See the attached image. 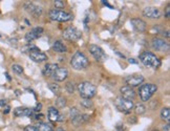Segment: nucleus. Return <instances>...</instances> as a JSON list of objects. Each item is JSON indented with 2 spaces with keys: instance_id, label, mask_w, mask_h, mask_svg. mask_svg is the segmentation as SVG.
Returning <instances> with one entry per match:
<instances>
[{
  "instance_id": "nucleus-24",
  "label": "nucleus",
  "mask_w": 170,
  "mask_h": 131,
  "mask_svg": "<svg viewBox=\"0 0 170 131\" xmlns=\"http://www.w3.org/2000/svg\"><path fill=\"white\" fill-rule=\"evenodd\" d=\"M48 88L52 90V92L55 94H60V92H61V88H60V86L58 85V84H56V83H51L49 85H48Z\"/></svg>"
},
{
  "instance_id": "nucleus-37",
  "label": "nucleus",
  "mask_w": 170,
  "mask_h": 131,
  "mask_svg": "<svg viewBox=\"0 0 170 131\" xmlns=\"http://www.w3.org/2000/svg\"><path fill=\"white\" fill-rule=\"evenodd\" d=\"M163 131H170V126H169V124H167L166 126L163 127Z\"/></svg>"
},
{
  "instance_id": "nucleus-40",
  "label": "nucleus",
  "mask_w": 170,
  "mask_h": 131,
  "mask_svg": "<svg viewBox=\"0 0 170 131\" xmlns=\"http://www.w3.org/2000/svg\"><path fill=\"white\" fill-rule=\"evenodd\" d=\"M129 63H133V64H138V62H137L134 59H129Z\"/></svg>"
},
{
  "instance_id": "nucleus-29",
  "label": "nucleus",
  "mask_w": 170,
  "mask_h": 131,
  "mask_svg": "<svg viewBox=\"0 0 170 131\" xmlns=\"http://www.w3.org/2000/svg\"><path fill=\"white\" fill-rule=\"evenodd\" d=\"M81 105L83 106V107H85V108H92V100H88V99H83L82 101H81Z\"/></svg>"
},
{
  "instance_id": "nucleus-20",
  "label": "nucleus",
  "mask_w": 170,
  "mask_h": 131,
  "mask_svg": "<svg viewBox=\"0 0 170 131\" xmlns=\"http://www.w3.org/2000/svg\"><path fill=\"white\" fill-rule=\"evenodd\" d=\"M58 64H53V63H48L45 65L43 69V76L44 77H52L58 68Z\"/></svg>"
},
{
  "instance_id": "nucleus-33",
  "label": "nucleus",
  "mask_w": 170,
  "mask_h": 131,
  "mask_svg": "<svg viewBox=\"0 0 170 131\" xmlns=\"http://www.w3.org/2000/svg\"><path fill=\"white\" fill-rule=\"evenodd\" d=\"M24 131H38V129L36 126H32V125H30V126H26L25 128H24Z\"/></svg>"
},
{
  "instance_id": "nucleus-6",
  "label": "nucleus",
  "mask_w": 170,
  "mask_h": 131,
  "mask_svg": "<svg viewBox=\"0 0 170 131\" xmlns=\"http://www.w3.org/2000/svg\"><path fill=\"white\" fill-rule=\"evenodd\" d=\"M115 105L118 108V110L121 111V112H129L134 107L132 101L123 99V98H117L115 100Z\"/></svg>"
},
{
  "instance_id": "nucleus-36",
  "label": "nucleus",
  "mask_w": 170,
  "mask_h": 131,
  "mask_svg": "<svg viewBox=\"0 0 170 131\" xmlns=\"http://www.w3.org/2000/svg\"><path fill=\"white\" fill-rule=\"evenodd\" d=\"M41 108H42V105L39 103V104H37V106H36V107H35L33 110H34V112H39V111L41 110Z\"/></svg>"
},
{
  "instance_id": "nucleus-30",
  "label": "nucleus",
  "mask_w": 170,
  "mask_h": 131,
  "mask_svg": "<svg viewBox=\"0 0 170 131\" xmlns=\"http://www.w3.org/2000/svg\"><path fill=\"white\" fill-rule=\"evenodd\" d=\"M78 114H80V111L78 110V108H76V107H74V108L70 109V112H69V115H70V119H73V117H77Z\"/></svg>"
},
{
  "instance_id": "nucleus-39",
  "label": "nucleus",
  "mask_w": 170,
  "mask_h": 131,
  "mask_svg": "<svg viewBox=\"0 0 170 131\" xmlns=\"http://www.w3.org/2000/svg\"><path fill=\"white\" fill-rule=\"evenodd\" d=\"M7 105V101L5 100H0V106H5Z\"/></svg>"
},
{
  "instance_id": "nucleus-44",
  "label": "nucleus",
  "mask_w": 170,
  "mask_h": 131,
  "mask_svg": "<svg viewBox=\"0 0 170 131\" xmlns=\"http://www.w3.org/2000/svg\"><path fill=\"white\" fill-rule=\"evenodd\" d=\"M152 131H159V130H156V129H154V130H152Z\"/></svg>"
},
{
  "instance_id": "nucleus-9",
  "label": "nucleus",
  "mask_w": 170,
  "mask_h": 131,
  "mask_svg": "<svg viewBox=\"0 0 170 131\" xmlns=\"http://www.w3.org/2000/svg\"><path fill=\"white\" fill-rule=\"evenodd\" d=\"M30 57L33 61L37 63H41V62H44V61L47 60V56L45 55L44 53H42L39 48L37 47H33V48L30 49Z\"/></svg>"
},
{
  "instance_id": "nucleus-16",
  "label": "nucleus",
  "mask_w": 170,
  "mask_h": 131,
  "mask_svg": "<svg viewBox=\"0 0 170 131\" xmlns=\"http://www.w3.org/2000/svg\"><path fill=\"white\" fill-rule=\"evenodd\" d=\"M120 91L122 93V97L121 98L129 100V101H132V100L137 97L136 91L133 90V88L129 87V86H123V87L120 89Z\"/></svg>"
},
{
  "instance_id": "nucleus-41",
  "label": "nucleus",
  "mask_w": 170,
  "mask_h": 131,
  "mask_svg": "<svg viewBox=\"0 0 170 131\" xmlns=\"http://www.w3.org/2000/svg\"><path fill=\"white\" fill-rule=\"evenodd\" d=\"M102 2H103V3H104V4H105V5H107L108 7H110V9H113V7H111V5L109 4V3H108L107 1H102Z\"/></svg>"
},
{
  "instance_id": "nucleus-7",
  "label": "nucleus",
  "mask_w": 170,
  "mask_h": 131,
  "mask_svg": "<svg viewBox=\"0 0 170 131\" xmlns=\"http://www.w3.org/2000/svg\"><path fill=\"white\" fill-rule=\"evenodd\" d=\"M63 38L70 42L77 41L81 38V32L75 26H69L63 32Z\"/></svg>"
},
{
  "instance_id": "nucleus-4",
  "label": "nucleus",
  "mask_w": 170,
  "mask_h": 131,
  "mask_svg": "<svg viewBox=\"0 0 170 131\" xmlns=\"http://www.w3.org/2000/svg\"><path fill=\"white\" fill-rule=\"evenodd\" d=\"M48 16H49V19H52L53 21H57V22H67V21L73 20V15L58 9H52Z\"/></svg>"
},
{
  "instance_id": "nucleus-15",
  "label": "nucleus",
  "mask_w": 170,
  "mask_h": 131,
  "mask_svg": "<svg viewBox=\"0 0 170 131\" xmlns=\"http://www.w3.org/2000/svg\"><path fill=\"white\" fill-rule=\"evenodd\" d=\"M67 76H68L67 68H65V67H58L57 70L54 72V75L52 77L57 82H62V81H64L67 78Z\"/></svg>"
},
{
  "instance_id": "nucleus-34",
  "label": "nucleus",
  "mask_w": 170,
  "mask_h": 131,
  "mask_svg": "<svg viewBox=\"0 0 170 131\" xmlns=\"http://www.w3.org/2000/svg\"><path fill=\"white\" fill-rule=\"evenodd\" d=\"M165 17L167 19L170 18V4H167L166 7V11H165Z\"/></svg>"
},
{
  "instance_id": "nucleus-18",
  "label": "nucleus",
  "mask_w": 170,
  "mask_h": 131,
  "mask_svg": "<svg viewBox=\"0 0 170 131\" xmlns=\"http://www.w3.org/2000/svg\"><path fill=\"white\" fill-rule=\"evenodd\" d=\"M25 9L32 14L33 16L35 17H39L42 15V7H40L39 5H36V4H33V3H28V4L25 5Z\"/></svg>"
},
{
  "instance_id": "nucleus-28",
  "label": "nucleus",
  "mask_w": 170,
  "mask_h": 131,
  "mask_svg": "<svg viewBox=\"0 0 170 131\" xmlns=\"http://www.w3.org/2000/svg\"><path fill=\"white\" fill-rule=\"evenodd\" d=\"M12 69H13V71L17 75H22L23 74V67L20 66L19 64H14L13 66H12Z\"/></svg>"
},
{
  "instance_id": "nucleus-19",
  "label": "nucleus",
  "mask_w": 170,
  "mask_h": 131,
  "mask_svg": "<svg viewBox=\"0 0 170 131\" xmlns=\"http://www.w3.org/2000/svg\"><path fill=\"white\" fill-rule=\"evenodd\" d=\"M89 121V117L88 115H86V114H78L77 117H73L71 119V123L75 125V126H81L82 124H84V123H86V122H88Z\"/></svg>"
},
{
  "instance_id": "nucleus-42",
  "label": "nucleus",
  "mask_w": 170,
  "mask_h": 131,
  "mask_svg": "<svg viewBox=\"0 0 170 131\" xmlns=\"http://www.w3.org/2000/svg\"><path fill=\"white\" fill-rule=\"evenodd\" d=\"M3 112H4V113H9V107H7V109H5Z\"/></svg>"
},
{
  "instance_id": "nucleus-26",
  "label": "nucleus",
  "mask_w": 170,
  "mask_h": 131,
  "mask_svg": "<svg viewBox=\"0 0 170 131\" xmlns=\"http://www.w3.org/2000/svg\"><path fill=\"white\" fill-rule=\"evenodd\" d=\"M65 89L67 90L68 93H74V91L76 90V86H75L74 82H67L65 85Z\"/></svg>"
},
{
  "instance_id": "nucleus-11",
  "label": "nucleus",
  "mask_w": 170,
  "mask_h": 131,
  "mask_svg": "<svg viewBox=\"0 0 170 131\" xmlns=\"http://www.w3.org/2000/svg\"><path fill=\"white\" fill-rule=\"evenodd\" d=\"M125 82L129 87H137V86H140L144 82V77L140 76V75H132V76L127 77L125 79Z\"/></svg>"
},
{
  "instance_id": "nucleus-1",
  "label": "nucleus",
  "mask_w": 170,
  "mask_h": 131,
  "mask_svg": "<svg viewBox=\"0 0 170 131\" xmlns=\"http://www.w3.org/2000/svg\"><path fill=\"white\" fill-rule=\"evenodd\" d=\"M140 60L145 66L150 67V68H158L161 65V61L154 54L150 51H144L140 55Z\"/></svg>"
},
{
  "instance_id": "nucleus-17",
  "label": "nucleus",
  "mask_w": 170,
  "mask_h": 131,
  "mask_svg": "<svg viewBox=\"0 0 170 131\" xmlns=\"http://www.w3.org/2000/svg\"><path fill=\"white\" fill-rule=\"evenodd\" d=\"M130 23L131 25L133 26V28L137 30V32L139 33H143L146 30V28H147V25H146V22H144L143 20H141V19L139 18H133L130 20Z\"/></svg>"
},
{
  "instance_id": "nucleus-14",
  "label": "nucleus",
  "mask_w": 170,
  "mask_h": 131,
  "mask_svg": "<svg viewBox=\"0 0 170 131\" xmlns=\"http://www.w3.org/2000/svg\"><path fill=\"white\" fill-rule=\"evenodd\" d=\"M48 120L51 122H63L64 115L61 114L56 107H49L48 108Z\"/></svg>"
},
{
  "instance_id": "nucleus-8",
  "label": "nucleus",
  "mask_w": 170,
  "mask_h": 131,
  "mask_svg": "<svg viewBox=\"0 0 170 131\" xmlns=\"http://www.w3.org/2000/svg\"><path fill=\"white\" fill-rule=\"evenodd\" d=\"M89 51L92 55V57H94L97 61H99V62H104V61L106 60V58H107L103 49H102L100 46L96 45V44L89 45Z\"/></svg>"
},
{
  "instance_id": "nucleus-3",
  "label": "nucleus",
  "mask_w": 170,
  "mask_h": 131,
  "mask_svg": "<svg viewBox=\"0 0 170 131\" xmlns=\"http://www.w3.org/2000/svg\"><path fill=\"white\" fill-rule=\"evenodd\" d=\"M79 93L83 99L90 100L97 93V87L89 82H82L78 85Z\"/></svg>"
},
{
  "instance_id": "nucleus-21",
  "label": "nucleus",
  "mask_w": 170,
  "mask_h": 131,
  "mask_svg": "<svg viewBox=\"0 0 170 131\" xmlns=\"http://www.w3.org/2000/svg\"><path fill=\"white\" fill-rule=\"evenodd\" d=\"M53 51H56V53H65L67 51V47L63 42L61 41H56L55 43L53 44Z\"/></svg>"
},
{
  "instance_id": "nucleus-25",
  "label": "nucleus",
  "mask_w": 170,
  "mask_h": 131,
  "mask_svg": "<svg viewBox=\"0 0 170 131\" xmlns=\"http://www.w3.org/2000/svg\"><path fill=\"white\" fill-rule=\"evenodd\" d=\"M56 106L58 108H64L66 106V99L63 97H59L57 100H56Z\"/></svg>"
},
{
  "instance_id": "nucleus-32",
  "label": "nucleus",
  "mask_w": 170,
  "mask_h": 131,
  "mask_svg": "<svg viewBox=\"0 0 170 131\" xmlns=\"http://www.w3.org/2000/svg\"><path fill=\"white\" fill-rule=\"evenodd\" d=\"M54 4H55L56 7H63L65 5V3L62 0H56V1H54Z\"/></svg>"
},
{
  "instance_id": "nucleus-35",
  "label": "nucleus",
  "mask_w": 170,
  "mask_h": 131,
  "mask_svg": "<svg viewBox=\"0 0 170 131\" xmlns=\"http://www.w3.org/2000/svg\"><path fill=\"white\" fill-rule=\"evenodd\" d=\"M34 119H35V120L41 121V120H43V119H44V115L41 114V113H37V114H35V115H34Z\"/></svg>"
},
{
  "instance_id": "nucleus-2",
  "label": "nucleus",
  "mask_w": 170,
  "mask_h": 131,
  "mask_svg": "<svg viewBox=\"0 0 170 131\" xmlns=\"http://www.w3.org/2000/svg\"><path fill=\"white\" fill-rule=\"evenodd\" d=\"M89 62L88 59L86 58V56L81 51H77L70 60V65L71 67L76 70H83L88 66Z\"/></svg>"
},
{
  "instance_id": "nucleus-10",
  "label": "nucleus",
  "mask_w": 170,
  "mask_h": 131,
  "mask_svg": "<svg viewBox=\"0 0 170 131\" xmlns=\"http://www.w3.org/2000/svg\"><path fill=\"white\" fill-rule=\"evenodd\" d=\"M151 44H152V47L158 51L165 53V51H169V44H168L165 40L161 39V38H153L151 41Z\"/></svg>"
},
{
  "instance_id": "nucleus-12",
  "label": "nucleus",
  "mask_w": 170,
  "mask_h": 131,
  "mask_svg": "<svg viewBox=\"0 0 170 131\" xmlns=\"http://www.w3.org/2000/svg\"><path fill=\"white\" fill-rule=\"evenodd\" d=\"M42 34H43V28L41 26H36V28H32L28 33H26L25 40L28 42H32L34 40L38 39Z\"/></svg>"
},
{
  "instance_id": "nucleus-27",
  "label": "nucleus",
  "mask_w": 170,
  "mask_h": 131,
  "mask_svg": "<svg viewBox=\"0 0 170 131\" xmlns=\"http://www.w3.org/2000/svg\"><path fill=\"white\" fill-rule=\"evenodd\" d=\"M134 111H136L137 114H143V113H145V111H146V108H145V106L142 105V104H138V105H136V107H134Z\"/></svg>"
},
{
  "instance_id": "nucleus-45",
  "label": "nucleus",
  "mask_w": 170,
  "mask_h": 131,
  "mask_svg": "<svg viewBox=\"0 0 170 131\" xmlns=\"http://www.w3.org/2000/svg\"><path fill=\"white\" fill-rule=\"evenodd\" d=\"M0 37H1V36H0Z\"/></svg>"
},
{
  "instance_id": "nucleus-13",
  "label": "nucleus",
  "mask_w": 170,
  "mask_h": 131,
  "mask_svg": "<svg viewBox=\"0 0 170 131\" xmlns=\"http://www.w3.org/2000/svg\"><path fill=\"white\" fill-rule=\"evenodd\" d=\"M143 15L146 18L149 19H158L161 16V11L158 7H147L143 9Z\"/></svg>"
},
{
  "instance_id": "nucleus-23",
  "label": "nucleus",
  "mask_w": 170,
  "mask_h": 131,
  "mask_svg": "<svg viewBox=\"0 0 170 131\" xmlns=\"http://www.w3.org/2000/svg\"><path fill=\"white\" fill-rule=\"evenodd\" d=\"M38 131H52L53 130V127L51 126L47 123H40L37 126Z\"/></svg>"
},
{
  "instance_id": "nucleus-22",
  "label": "nucleus",
  "mask_w": 170,
  "mask_h": 131,
  "mask_svg": "<svg viewBox=\"0 0 170 131\" xmlns=\"http://www.w3.org/2000/svg\"><path fill=\"white\" fill-rule=\"evenodd\" d=\"M161 117L163 121H166L167 123H169L170 121V110L168 107H165V108L162 109L161 111Z\"/></svg>"
},
{
  "instance_id": "nucleus-38",
  "label": "nucleus",
  "mask_w": 170,
  "mask_h": 131,
  "mask_svg": "<svg viewBox=\"0 0 170 131\" xmlns=\"http://www.w3.org/2000/svg\"><path fill=\"white\" fill-rule=\"evenodd\" d=\"M128 122L129 123H132V124H133V123H137V119H136V117H130Z\"/></svg>"
},
{
  "instance_id": "nucleus-31",
  "label": "nucleus",
  "mask_w": 170,
  "mask_h": 131,
  "mask_svg": "<svg viewBox=\"0 0 170 131\" xmlns=\"http://www.w3.org/2000/svg\"><path fill=\"white\" fill-rule=\"evenodd\" d=\"M23 109H24V108H22V107H18V108H16L14 110V114L16 115V117H22Z\"/></svg>"
},
{
  "instance_id": "nucleus-43",
  "label": "nucleus",
  "mask_w": 170,
  "mask_h": 131,
  "mask_svg": "<svg viewBox=\"0 0 170 131\" xmlns=\"http://www.w3.org/2000/svg\"><path fill=\"white\" fill-rule=\"evenodd\" d=\"M57 131H65V130H63V129H61V128H60V129H58Z\"/></svg>"
},
{
  "instance_id": "nucleus-5",
  "label": "nucleus",
  "mask_w": 170,
  "mask_h": 131,
  "mask_svg": "<svg viewBox=\"0 0 170 131\" xmlns=\"http://www.w3.org/2000/svg\"><path fill=\"white\" fill-rule=\"evenodd\" d=\"M156 90H158V86L155 84H144V85H142L139 90L141 100L143 102L149 101Z\"/></svg>"
}]
</instances>
